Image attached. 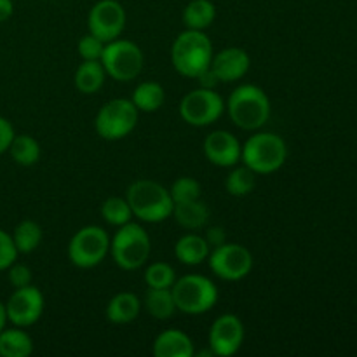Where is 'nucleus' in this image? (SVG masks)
<instances>
[{"label": "nucleus", "instance_id": "1", "mask_svg": "<svg viewBox=\"0 0 357 357\" xmlns=\"http://www.w3.org/2000/svg\"><path fill=\"white\" fill-rule=\"evenodd\" d=\"M213 44L204 31L185 30L176 37L171 47V61L174 70L183 77L197 79L211 66Z\"/></svg>", "mask_w": 357, "mask_h": 357}, {"label": "nucleus", "instance_id": "2", "mask_svg": "<svg viewBox=\"0 0 357 357\" xmlns=\"http://www.w3.org/2000/svg\"><path fill=\"white\" fill-rule=\"evenodd\" d=\"M132 216L146 223H160L173 215L174 202L167 188L152 180H138L128 188Z\"/></svg>", "mask_w": 357, "mask_h": 357}, {"label": "nucleus", "instance_id": "3", "mask_svg": "<svg viewBox=\"0 0 357 357\" xmlns=\"http://www.w3.org/2000/svg\"><path fill=\"white\" fill-rule=\"evenodd\" d=\"M227 110L237 128L257 131L271 117V101L264 89L253 84H244L230 94Z\"/></svg>", "mask_w": 357, "mask_h": 357}, {"label": "nucleus", "instance_id": "4", "mask_svg": "<svg viewBox=\"0 0 357 357\" xmlns=\"http://www.w3.org/2000/svg\"><path fill=\"white\" fill-rule=\"evenodd\" d=\"M288 157L284 139L274 132H258L248 138L241 149L244 166L257 174H271L281 169Z\"/></svg>", "mask_w": 357, "mask_h": 357}, {"label": "nucleus", "instance_id": "5", "mask_svg": "<svg viewBox=\"0 0 357 357\" xmlns=\"http://www.w3.org/2000/svg\"><path fill=\"white\" fill-rule=\"evenodd\" d=\"M171 291H173L176 310L190 314V316L208 312L216 305V300H218V289L215 282L197 274H188L176 279L171 286Z\"/></svg>", "mask_w": 357, "mask_h": 357}, {"label": "nucleus", "instance_id": "6", "mask_svg": "<svg viewBox=\"0 0 357 357\" xmlns=\"http://www.w3.org/2000/svg\"><path fill=\"white\" fill-rule=\"evenodd\" d=\"M110 253L114 261L124 271H136L150 257V237L138 223H126L119 227L117 234L110 241Z\"/></svg>", "mask_w": 357, "mask_h": 357}, {"label": "nucleus", "instance_id": "7", "mask_svg": "<svg viewBox=\"0 0 357 357\" xmlns=\"http://www.w3.org/2000/svg\"><path fill=\"white\" fill-rule=\"evenodd\" d=\"M138 112L139 110L131 100L115 98V100L107 101L100 108L96 121H94L96 132L108 142L126 138L138 124Z\"/></svg>", "mask_w": 357, "mask_h": 357}, {"label": "nucleus", "instance_id": "8", "mask_svg": "<svg viewBox=\"0 0 357 357\" xmlns=\"http://www.w3.org/2000/svg\"><path fill=\"white\" fill-rule=\"evenodd\" d=\"M100 61L107 75L121 82H129L139 75L145 59L142 49L135 42L115 38L105 44Z\"/></svg>", "mask_w": 357, "mask_h": 357}, {"label": "nucleus", "instance_id": "9", "mask_svg": "<svg viewBox=\"0 0 357 357\" xmlns=\"http://www.w3.org/2000/svg\"><path fill=\"white\" fill-rule=\"evenodd\" d=\"M108 251H110V237L105 229L96 225L77 230L68 244L70 261L79 268L96 267L107 258Z\"/></svg>", "mask_w": 357, "mask_h": 357}, {"label": "nucleus", "instance_id": "10", "mask_svg": "<svg viewBox=\"0 0 357 357\" xmlns=\"http://www.w3.org/2000/svg\"><path fill=\"white\" fill-rule=\"evenodd\" d=\"M225 110L222 96L215 93V89H199L190 91L185 94V98L180 103V115L187 124L204 128V126L213 124L220 119V115Z\"/></svg>", "mask_w": 357, "mask_h": 357}, {"label": "nucleus", "instance_id": "11", "mask_svg": "<svg viewBox=\"0 0 357 357\" xmlns=\"http://www.w3.org/2000/svg\"><path fill=\"white\" fill-rule=\"evenodd\" d=\"M209 268L223 281H241L253 268V257L241 244L223 243L209 253Z\"/></svg>", "mask_w": 357, "mask_h": 357}, {"label": "nucleus", "instance_id": "12", "mask_svg": "<svg viewBox=\"0 0 357 357\" xmlns=\"http://www.w3.org/2000/svg\"><path fill=\"white\" fill-rule=\"evenodd\" d=\"M126 26V10L117 0H100L94 3L87 16V28L89 33L107 42L121 37Z\"/></svg>", "mask_w": 357, "mask_h": 357}, {"label": "nucleus", "instance_id": "13", "mask_svg": "<svg viewBox=\"0 0 357 357\" xmlns=\"http://www.w3.org/2000/svg\"><path fill=\"white\" fill-rule=\"evenodd\" d=\"M7 321L17 328H26L37 323L44 312V295L40 289L28 284L14 289L6 303Z\"/></svg>", "mask_w": 357, "mask_h": 357}, {"label": "nucleus", "instance_id": "14", "mask_svg": "<svg viewBox=\"0 0 357 357\" xmlns=\"http://www.w3.org/2000/svg\"><path fill=\"white\" fill-rule=\"evenodd\" d=\"M244 342L243 321L234 314H223L209 330V349L218 357L234 356Z\"/></svg>", "mask_w": 357, "mask_h": 357}, {"label": "nucleus", "instance_id": "15", "mask_svg": "<svg viewBox=\"0 0 357 357\" xmlns=\"http://www.w3.org/2000/svg\"><path fill=\"white\" fill-rule=\"evenodd\" d=\"M241 149L236 136L229 131H213L204 139V153L215 166L232 167L239 162Z\"/></svg>", "mask_w": 357, "mask_h": 357}, {"label": "nucleus", "instance_id": "16", "mask_svg": "<svg viewBox=\"0 0 357 357\" xmlns=\"http://www.w3.org/2000/svg\"><path fill=\"white\" fill-rule=\"evenodd\" d=\"M250 65L251 59L244 49L227 47L216 56H213L209 68L213 70L220 82H236L246 75Z\"/></svg>", "mask_w": 357, "mask_h": 357}, {"label": "nucleus", "instance_id": "17", "mask_svg": "<svg viewBox=\"0 0 357 357\" xmlns=\"http://www.w3.org/2000/svg\"><path fill=\"white\" fill-rule=\"evenodd\" d=\"M153 356L155 357H192L194 356V342L187 333L180 330H166L153 342Z\"/></svg>", "mask_w": 357, "mask_h": 357}, {"label": "nucleus", "instance_id": "18", "mask_svg": "<svg viewBox=\"0 0 357 357\" xmlns=\"http://www.w3.org/2000/svg\"><path fill=\"white\" fill-rule=\"evenodd\" d=\"M142 302L135 293H119L108 302L107 319L114 324H129L139 316Z\"/></svg>", "mask_w": 357, "mask_h": 357}, {"label": "nucleus", "instance_id": "19", "mask_svg": "<svg viewBox=\"0 0 357 357\" xmlns=\"http://www.w3.org/2000/svg\"><path fill=\"white\" fill-rule=\"evenodd\" d=\"M209 250L211 248H209L208 241L199 234H187L174 244V255L185 265H199L208 260L209 253H211Z\"/></svg>", "mask_w": 357, "mask_h": 357}, {"label": "nucleus", "instance_id": "20", "mask_svg": "<svg viewBox=\"0 0 357 357\" xmlns=\"http://www.w3.org/2000/svg\"><path fill=\"white\" fill-rule=\"evenodd\" d=\"M171 216H174L178 225H181L183 229L199 230L208 223L209 208L201 199H195V201L188 202H178V204H174L173 215Z\"/></svg>", "mask_w": 357, "mask_h": 357}, {"label": "nucleus", "instance_id": "21", "mask_svg": "<svg viewBox=\"0 0 357 357\" xmlns=\"http://www.w3.org/2000/svg\"><path fill=\"white\" fill-rule=\"evenodd\" d=\"M216 17V7L211 0H192L183 9V23L188 30H206Z\"/></svg>", "mask_w": 357, "mask_h": 357}, {"label": "nucleus", "instance_id": "22", "mask_svg": "<svg viewBox=\"0 0 357 357\" xmlns=\"http://www.w3.org/2000/svg\"><path fill=\"white\" fill-rule=\"evenodd\" d=\"M33 352V342L23 330L0 331V356L2 357H28Z\"/></svg>", "mask_w": 357, "mask_h": 357}, {"label": "nucleus", "instance_id": "23", "mask_svg": "<svg viewBox=\"0 0 357 357\" xmlns=\"http://www.w3.org/2000/svg\"><path fill=\"white\" fill-rule=\"evenodd\" d=\"M105 77H107V72H105L101 61H84L77 68L73 82H75V87L80 93L93 94L101 89V86L105 82Z\"/></svg>", "mask_w": 357, "mask_h": 357}, {"label": "nucleus", "instance_id": "24", "mask_svg": "<svg viewBox=\"0 0 357 357\" xmlns=\"http://www.w3.org/2000/svg\"><path fill=\"white\" fill-rule=\"evenodd\" d=\"M143 303H145V309L149 310L150 316L159 321L171 319L174 316V312H176V303H174L171 288H150Z\"/></svg>", "mask_w": 357, "mask_h": 357}, {"label": "nucleus", "instance_id": "25", "mask_svg": "<svg viewBox=\"0 0 357 357\" xmlns=\"http://www.w3.org/2000/svg\"><path fill=\"white\" fill-rule=\"evenodd\" d=\"M164 87L157 82H142L132 93V103L142 112H157L164 103Z\"/></svg>", "mask_w": 357, "mask_h": 357}, {"label": "nucleus", "instance_id": "26", "mask_svg": "<svg viewBox=\"0 0 357 357\" xmlns=\"http://www.w3.org/2000/svg\"><path fill=\"white\" fill-rule=\"evenodd\" d=\"M13 241L14 246H16L17 253H31L38 248L42 241V229L38 223H35L33 220H23L21 223H17V227L13 232Z\"/></svg>", "mask_w": 357, "mask_h": 357}, {"label": "nucleus", "instance_id": "27", "mask_svg": "<svg viewBox=\"0 0 357 357\" xmlns=\"http://www.w3.org/2000/svg\"><path fill=\"white\" fill-rule=\"evenodd\" d=\"M10 157L16 160L20 166H33L40 159V145L33 136L20 135L14 136L13 143L9 146Z\"/></svg>", "mask_w": 357, "mask_h": 357}, {"label": "nucleus", "instance_id": "28", "mask_svg": "<svg viewBox=\"0 0 357 357\" xmlns=\"http://www.w3.org/2000/svg\"><path fill=\"white\" fill-rule=\"evenodd\" d=\"M255 171H251L248 166L236 167L234 171H230L229 176L225 180V188L230 195H236V197H244V195L251 194L257 185V176H255Z\"/></svg>", "mask_w": 357, "mask_h": 357}, {"label": "nucleus", "instance_id": "29", "mask_svg": "<svg viewBox=\"0 0 357 357\" xmlns=\"http://www.w3.org/2000/svg\"><path fill=\"white\" fill-rule=\"evenodd\" d=\"M101 216H103V220L108 225L122 227L126 225V223L131 222L132 211L128 199L108 197L107 201L101 204Z\"/></svg>", "mask_w": 357, "mask_h": 357}, {"label": "nucleus", "instance_id": "30", "mask_svg": "<svg viewBox=\"0 0 357 357\" xmlns=\"http://www.w3.org/2000/svg\"><path fill=\"white\" fill-rule=\"evenodd\" d=\"M174 281H176L174 268L169 264H164V261H155L145 271V282L149 288H171Z\"/></svg>", "mask_w": 357, "mask_h": 357}, {"label": "nucleus", "instance_id": "31", "mask_svg": "<svg viewBox=\"0 0 357 357\" xmlns=\"http://www.w3.org/2000/svg\"><path fill=\"white\" fill-rule=\"evenodd\" d=\"M169 194L174 204H178V202H188V201H195V199H201L202 188L197 180L183 176V178H178V180L174 181L173 187L169 188Z\"/></svg>", "mask_w": 357, "mask_h": 357}, {"label": "nucleus", "instance_id": "32", "mask_svg": "<svg viewBox=\"0 0 357 357\" xmlns=\"http://www.w3.org/2000/svg\"><path fill=\"white\" fill-rule=\"evenodd\" d=\"M103 49L105 42L94 37L93 33H87L79 42V54L84 61H100L101 54H103Z\"/></svg>", "mask_w": 357, "mask_h": 357}, {"label": "nucleus", "instance_id": "33", "mask_svg": "<svg viewBox=\"0 0 357 357\" xmlns=\"http://www.w3.org/2000/svg\"><path fill=\"white\" fill-rule=\"evenodd\" d=\"M17 250L14 246L13 236L0 229V271H7L16 261Z\"/></svg>", "mask_w": 357, "mask_h": 357}, {"label": "nucleus", "instance_id": "34", "mask_svg": "<svg viewBox=\"0 0 357 357\" xmlns=\"http://www.w3.org/2000/svg\"><path fill=\"white\" fill-rule=\"evenodd\" d=\"M7 271H9V282L14 288H23V286L31 284V271L26 265H21L14 261Z\"/></svg>", "mask_w": 357, "mask_h": 357}, {"label": "nucleus", "instance_id": "35", "mask_svg": "<svg viewBox=\"0 0 357 357\" xmlns=\"http://www.w3.org/2000/svg\"><path fill=\"white\" fill-rule=\"evenodd\" d=\"M14 128L7 119L0 117V153L7 152L14 139Z\"/></svg>", "mask_w": 357, "mask_h": 357}, {"label": "nucleus", "instance_id": "36", "mask_svg": "<svg viewBox=\"0 0 357 357\" xmlns=\"http://www.w3.org/2000/svg\"><path fill=\"white\" fill-rule=\"evenodd\" d=\"M204 239L208 241L209 248L222 246L223 243H227L225 230H223L222 227H211V229H208V232H206Z\"/></svg>", "mask_w": 357, "mask_h": 357}, {"label": "nucleus", "instance_id": "37", "mask_svg": "<svg viewBox=\"0 0 357 357\" xmlns=\"http://www.w3.org/2000/svg\"><path fill=\"white\" fill-rule=\"evenodd\" d=\"M197 79H199V84H201V87H206V89H215L216 84L220 82V80L216 79L215 73H213L211 68L204 70V72H202Z\"/></svg>", "mask_w": 357, "mask_h": 357}, {"label": "nucleus", "instance_id": "38", "mask_svg": "<svg viewBox=\"0 0 357 357\" xmlns=\"http://www.w3.org/2000/svg\"><path fill=\"white\" fill-rule=\"evenodd\" d=\"M14 13L13 0H0V23L9 20Z\"/></svg>", "mask_w": 357, "mask_h": 357}, {"label": "nucleus", "instance_id": "39", "mask_svg": "<svg viewBox=\"0 0 357 357\" xmlns=\"http://www.w3.org/2000/svg\"><path fill=\"white\" fill-rule=\"evenodd\" d=\"M6 323H7V310H6V303L0 302V331L6 330Z\"/></svg>", "mask_w": 357, "mask_h": 357}]
</instances>
